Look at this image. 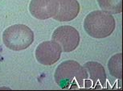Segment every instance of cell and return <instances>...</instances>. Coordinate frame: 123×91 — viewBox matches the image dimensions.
I'll list each match as a JSON object with an SVG mask.
<instances>
[{
  "instance_id": "30bf717a",
  "label": "cell",
  "mask_w": 123,
  "mask_h": 91,
  "mask_svg": "<svg viewBox=\"0 0 123 91\" xmlns=\"http://www.w3.org/2000/svg\"><path fill=\"white\" fill-rule=\"evenodd\" d=\"M103 11L110 14H119L122 11V0H97Z\"/></svg>"
},
{
  "instance_id": "8992f818",
  "label": "cell",
  "mask_w": 123,
  "mask_h": 91,
  "mask_svg": "<svg viewBox=\"0 0 123 91\" xmlns=\"http://www.w3.org/2000/svg\"><path fill=\"white\" fill-rule=\"evenodd\" d=\"M57 6V0H31L29 10L35 18L44 20L55 15Z\"/></svg>"
},
{
  "instance_id": "3957f363",
  "label": "cell",
  "mask_w": 123,
  "mask_h": 91,
  "mask_svg": "<svg viewBox=\"0 0 123 91\" xmlns=\"http://www.w3.org/2000/svg\"><path fill=\"white\" fill-rule=\"evenodd\" d=\"M5 46L13 51L24 50L34 41V33L24 24H15L7 27L3 33Z\"/></svg>"
},
{
  "instance_id": "ba28073f",
  "label": "cell",
  "mask_w": 123,
  "mask_h": 91,
  "mask_svg": "<svg viewBox=\"0 0 123 91\" xmlns=\"http://www.w3.org/2000/svg\"><path fill=\"white\" fill-rule=\"evenodd\" d=\"M58 6L53 18L60 22H69L74 20L80 12L77 0H57Z\"/></svg>"
},
{
  "instance_id": "9c48e42d",
  "label": "cell",
  "mask_w": 123,
  "mask_h": 91,
  "mask_svg": "<svg viewBox=\"0 0 123 91\" xmlns=\"http://www.w3.org/2000/svg\"><path fill=\"white\" fill-rule=\"evenodd\" d=\"M110 74L116 78H122V54L117 53L113 56L108 62Z\"/></svg>"
},
{
  "instance_id": "7a4b0ae2",
  "label": "cell",
  "mask_w": 123,
  "mask_h": 91,
  "mask_svg": "<svg viewBox=\"0 0 123 91\" xmlns=\"http://www.w3.org/2000/svg\"><path fill=\"white\" fill-rule=\"evenodd\" d=\"M114 18L103 11H94L85 19L84 28L87 34L96 39L110 36L115 29Z\"/></svg>"
},
{
  "instance_id": "5b68a950",
  "label": "cell",
  "mask_w": 123,
  "mask_h": 91,
  "mask_svg": "<svg viewBox=\"0 0 123 91\" xmlns=\"http://www.w3.org/2000/svg\"><path fill=\"white\" fill-rule=\"evenodd\" d=\"M62 50L55 41H45L37 46L36 58L37 61L43 65H52L60 60Z\"/></svg>"
},
{
  "instance_id": "277c9868",
  "label": "cell",
  "mask_w": 123,
  "mask_h": 91,
  "mask_svg": "<svg viewBox=\"0 0 123 91\" xmlns=\"http://www.w3.org/2000/svg\"><path fill=\"white\" fill-rule=\"evenodd\" d=\"M80 39L77 30L69 25L57 27L52 34V40L59 44L62 52H64L75 50L79 45Z\"/></svg>"
},
{
  "instance_id": "6da1fadb",
  "label": "cell",
  "mask_w": 123,
  "mask_h": 91,
  "mask_svg": "<svg viewBox=\"0 0 123 91\" xmlns=\"http://www.w3.org/2000/svg\"><path fill=\"white\" fill-rule=\"evenodd\" d=\"M54 78L62 89L79 90L87 88L89 75L83 66L75 60H65L56 68Z\"/></svg>"
},
{
  "instance_id": "52a82bcc",
  "label": "cell",
  "mask_w": 123,
  "mask_h": 91,
  "mask_svg": "<svg viewBox=\"0 0 123 91\" xmlns=\"http://www.w3.org/2000/svg\"><path fill=\"white\" fill-rule=\"evenodd\" d=\"M84 68L86 69L89 75L87 81V88H104L106 81V73L104 67L100 63L89 61L85 63Z\"/></svg>"
}]
</instances>
